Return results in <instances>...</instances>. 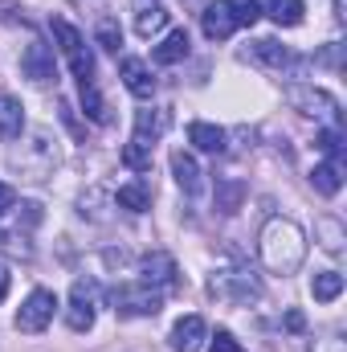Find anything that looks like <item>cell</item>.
I'll list each match as a JSON object with an SVG mask.
<instances>
[{
  "label": "cell",
  "mask_w": 347,
  "mask_h": 352,
  "mask_svg": "<svg viewBox=\"0 0 347 352\" xmlns=\"http://www.w3.org/2000/svg\"><path fill=\"white\" fill-rule=\"evenodd\" d=\"M258 254L270 274H282V278L294 274L302 266V258H307V234H302V226L290 221V217H270L258 234Z\"/></svg>",
  "instance_id": "cell-1"
},
{
  "label": "cell",
  "mask_w": 347,
  "mask_h": 352,
  "mask_svg": "<svg viewBox=\"0 0 347 352\" xmlns=\"http://www.w3.org/2000/svg\"><path fill=\"white\" fill-rule=\"evenodd\" d=\"M208 291L225 303H258L261 299V278L254 266H221L213 278H208Z\"/></svg>",
  "instance_id": "cell-2"
},
{
  "label": "cell",
  "mask_w": 347,
  "mask_h": 352,
  "mask_svg": "<svg viewBox=\"0 0 347 352\" xmlns=\"http://www.w3.org/2000/svg\"><path fill=\"white\" fill-rule=\"evenodd\" d=\"M12 168H21L25 180H49L58 168V148H53L49 131H33L29 144L12 152Z\"/></svg>",
  "instance_id": "cell-3"
},
{
  "label": "cell",
  "mask_w": 347,
  "mask_h": 352,
  "mask_svg": "<svg viewBox=\"0 0 347 352\" xmlns=\"http://www.w3.org/2000/svg\"><path fill=\"white\" fill-rule=\"evenodd\" d=\"M286 102H290L294 111H302V115L327 119L331 127H339V119H344L339 98H335V94H327V90H319L315 82H290V87H286Z\"/></svg>",
  "instance_id": "cell-4"
},
{
  "label": "cell",
  "mask_w": 347,
  "mask_h": 352,
  "mask_svg": "<svg viewBox=\"0 0 347 352\" xmlns=\"http://www.w3.org/2000/svg\"><path fill=\"white\" fill-rule=\"evenodd\" d=\"M98 299H102V291H98L94 278H78V283L70 287V303H66V324H70V332H90V328H94V320H98Z\"/></svg>",
  "instance_id": "cell-5"
},
{
  "label": "cell",
  "mask_w": 347,
  "mask_h": 352,
  "mask_svg": "<svg viewBox=\"0 0 347 352\" xmlns=\"http://www.w3.org/2000/svg\"><path fill=\"white\" fill-rule=\"evenodd\" d=\"M110 303H115L119 316H160L164 291H156V287H147V283H123V287H115Z\"/></svg>",
  "instance_id": "cell-6"
},
{
  "label": "cell",
  "mask_w": 347,
  "mask_h": 352,
  "mask_svg": "<svg viewBox=\"0 0 347 352\" xmlns=\"http://www.w3.org/2000/svg\"><path fill=\"white\" fill-rule=\"evenodd\" d=\"M53 311H58V295H53V291H45V287L29 291V299H25L21 311H16V332H29V336L45 332V328L53 324Z\"/></svg>",
  "instance_id": "cell-7"
},
{
  "label": "cell",
  "mask_w": 347,
  "mask_h": 352,
  "mask_svg": "<svg viewBox=\"0 0 347 352\" xmlns=\"http://www.w3.org/2000/svg\"><path fill=\"white\" fill-rule=\"evenodd\" d=\"M21 74H25L29 82H37V87H49V82H58L53 50H49L41 37H33V41L25 45V54H21Z\"/></svg>",
  "instance_id": "cell-8"
},
{
  "label": "cell",
  "mask_w": 347,
  "mask_h": 352,
  "mask_svg": "<svg viewBox=\"0 0 347 352\" xmlns=\"http://www.w3.org/2000/svg\"><path fill=\"white\" fill-rule=\"evenodd\" d=\"M139 283H147V287H156V291H168L180 283V266L168 250H147L143 258H139Z\"/></svg>",
  "instance_id": "cell-9"
},
{
  "label": "cell",
  "mask_w": 347,
  "mask_h": 352,
  "mask_svg": "<svg viewBox=\"0 0 347 352\" xmlns=\"http://www.w3.org/2000/svg\"><path fill=\"white\" fill-rule=\"evenodd\" d=\"M119 78H123V87L131 90L139 102H147L152 94H156V78H152V66L143 62V58H123L119 62Z\"/></svg>",
  "instance_id": "cell-10"
},
{
  "label": "cell",
  "mask_w": 347,
  "mask_h": 352,
  "mask_svg": "<svg viewBox=\"0 0 347 352\" xmlns=\"http://www.w3.org/2000/svg\"><path fill=\"white\" fill-rule=\"evenodd\" d=\"M204 340H208V324H204L200 316H184V320H176L172 336H168L172 352H200L204 349Z\"/></svg>",
  "instance_id": "cell-11"
},
{
  "label": "cell",
  "mask_w": 347,
  "mask_h": 352,
  "mask_svg": "<svg viewBox=\"0 0 347 352\" xmlns=\"http://www.w3.org/2000/svg\"><path fill=\"white\" fill-rule=\"evenodd\" d=\"M246 58H254L258 66H270V70H290V66H298V58H294L282 41H274V37H258V41L246 50Z\"/></svg>",
  "instance_id": "cell-12"
},
{
  "label": "cell",
  "mask_w": 347,
  "mask_h": 352,
  "mask_svg": "<svg viewBox=\"0 0 347 352\" xmlns=\"http://www.w3.org/2000/svg\"><path fill=\"white\" fill-rule=\"evenodd\" d=\"M200 29H204V37H208V41H225V37L237 29L229 0H213V4L200 12Z\"/></svg>",
  "instance_id": "cell-13"
},
{
  "label": "cell",
  "mask_w": 347,
  "mask_h": 352,
  "mask_svg": "<svg viewBox=\"0 0 347 352\" xmlns=\"http://www.w3.org/2000/svg\"><path fill=\"white\" fill-rule=\"evenodd\" d=\"M172 176H176V184L184 188V197H196L204 188V173H200L192 152H172Z\"/></svg>",
  "instance_id": "cell-14"
},
{
  "label": "cell",
  "mask_w": 347,
  "mask_h": 352,
  "mask_svg": "<svg viewBox=\"0 0 347 352\" xmlns=\"http://www.w3.org/2000/svg\"><path fill=\"white\" fill-rule=\"evenodd\" d=\"M152 152H156V140L135 127V135H131L127 148H123V164H127L131 173H147V168H152Z\"/></svg>",
  "instance_id": "cell-15"
},
{
  "label": "cell",
  "mask_w": 347,
  "mask_h": 352,
  "mask_svg": "<svg viewBox=\"0 0 347 352\" xmlns=\"http://www.w3.org/2000/svg\"><path fill=\"white\" fill-rule=\"evenodd\" d=\"M21 131H25V107H21V98L0 94V140L12 144V140H21Z\"/></svg>",
  "instance_id": "cell-16"
},
{
  "label": "cell",
  "mask_w": 347,
  "mask_h": 352,
  "mask_svg": "<svg viewBox=\"0 0 347 352\" xmlns=\"http://www.w3.org/2000/svg\"><path fill=\"white\" fill-rule=\"evenodd\" d=\"M115 205H119V209H127V213H147V209H152V184H147V180L119 184Z\"/></svg>",
  "instance_id": "cell-17"
},
{
  "label": "cell",
  "mask_w": 347,
  "mask_h": 352,
  "mask_svg": "<svg viewBox=\"0 0 347 352\" xmlns=\"http://www.w3.org/2000/svg\"><path fill=\"white\" fill-rule=\"evenodd\" d=\"M302 12H307L302 0H265V4H261V16H270L278 29H294V25H302Z\"/></svg>",
  "instance_id": "cell-18"
},
{
  "label": "cell",
  "mask_w": 347,
  "mask_h": 352,
  "mask_svg": "<svg viewBox=\"0 0 347 352\" xmlns=\"http://www.w3.org/2000/svg\"><path fill=\"white\" fill-rule=\"evenodd\" d=\"M311 184H315V192H323V197H335V192L344 188V160L327 156L323 164H315V173H311Z\"/></svg>",
  "instance_id": "cell-19"
},
{
  "label": "cell",
  "mask_w": 347,
  "mask_h": 352,
  "mask_svg": "<svg viewBox=\"0 0 347 352\" xmlns=\"http://www.w3.org/2000/svg\"><path fill=\"white\" fill-rule=\"evenodd\" d=\"M188 58V33L184 29H172L156 50H152V62L156 66H176V62H184Z\"/></svg>",
  "instance_id": "cell-20"
},
{
  "label": "cell",
  "mask_w": 347,
  "mask_h": 352,
  "mask_svg": "<svg viewBox=\"0 0 347 352\" xmlns=\"http://www.w3.org/2000/svg\"><path fill=\"white\" fill-rule=\"evenodd\" d=\"M168 21H172V12L164 4H139L135 8V33L139 37H156L160 29H168Z\"/></svg>",
  "instance_id": "cell-21"
},
{
  "label": "cell",
  "mask_w": 347,
  "mask_h": 352,
  "mask_svg": "<svg viewBox=\"0 0 347 352\" xmlns=\"http://www.w3.org/2000/svg\"><path fill=\"white\" fill-rule=\"evenodd\" d=\"M188 140L200 148V152H225V127H217V123H204V119H196L192 127H188Z\"/></svg>",
  "instance_id": "cell-22"
},
{
  "label": "cell",
  "mask_w": 347,
  "mask_h": 352,
  "mask_svg": "<svg viewBox=\"0 0 347 352\" xmlns=\"http://www.w3.org/2000/svg\"><path fill=\"white\" fill-rule=\"evenodd\" d=\"M311 295H315L319 303L339 299V295H344V274H339V270H319V274L311 278Z\"/></svg>",
  "instance_id": "cell-23"
},
{
  "label": "cell",
  "mask_w": 347,
  "mask_h": 352,
  "mask_svg": "<svg viewBox=\"0 0 347 352\" xmlns=\"http://www.w3.org/2000/svg\"><path fill=\"white\" fill-rule=\"evenodd\" d=\"M241 197H246V184H241L237 176H225V180L217 184V209H221V213H237V209H241Z\"/></svg>",
  "instance_id": "cell-24"
},
{
  "label": "cell",
  "mask_w": 347,
  "mask_h": 352,
  "mask_svg": "<svg viewBox=\"0 0 347 352\" xmlns=\"http://www.w3.org/2000/svg\"><path fill=\"white\" fill-rule=\"evenodd\" d=\"M78 98H82L86 119H94V123H106V119H110V111H106V102H102V94H98V82H78Z\"/></svg>",
  "instance_id": "cell-25"
},
{
  "label": "cell",
  "mask_w": 347,
  "mask_h": 352,
  "mask_svg": "<svg viewBox=\"0 0 347 352\" xmlns=\"http://www.w3.org/2000/svg\"><path fill=\"white\" fill-rule=\"evenodd\" d=\"M229 8H233V21H237V25H258L261 21L258 0H229Z\"/></svg>",
  "instance_id": "cell-26"
},
{
  "label": "cell",
  "mask_w": 347,
  "mask_h": 352,
  "mask_svg": "<svg viewBox=\"0 0 347 352\" xmlns=\"http://www.w3.org/2000/svg\"><path fill=\"white\" fill-rule=\"evenodd\" d=\"M98 45H102V50H110V54H119V45H123V33H119V25H115L110 16H102V21H98Z\"/></svg>",
  "instance_id": "cell-27"
},
{
  "label": "cell",
  "mask_w": 347,
  "mask_h": 352,
  "mask_svg": "<svg viewBox=\"0 0 347 352\" xmlns=\"http://www.w3.org/2000/svg\"><path fill=\"white\" fill-rule=\"evenodd\" d=\"M319 152H327V156H335V160H344V135H339V127H327V131H319Z\"/></svg>",
  "instance_id": "cell-28"
},
{
  "label": "cell",
  "mask_w": 347,
  "mask_h": 352,
  "mask_svg": "<svg viewBox=\"0 0 347 352\" xmlns=\"http://www.w3.org/2000/svg\"><path fill=\"white\" fill-rule=\"evenodd\" d=\"M208 352H246V349H241V340H237L233 332L221 328L217 336H208Z\"/></svg>",
  "instance_id": "cell-29"
},
{
  "label": "cell",
  "mask_w": 347,
  "mask_h": 352,
  "mask_svg": "<svg viewBox=\"0 0 347 352\" xmlns=\"http://www.w3.org/2000/svg\"><path fill=\"white\" fill-rule=\"evenodd\" d=\"M319 230H323V246H327L331 254H339V250H344V230H339V221H323Z\"/></svg>",
  "instance_id": "cell-30"
},
{
  "label": "cell",
  "mask_w": 347,
  "mask_h": 352,
  "mask_svg": "<svg viewBox=\"0 0 347 352\" xmlns=\"http://www.w3.org/2000/svg\"><path fill=\"white\" fill-rule=\"evenodd\" d=\"M311 352H347V340L339 332H331V336H319V340L311 344Z\"/></svg>",
  "instance_id": "cell-31"
},
{
  "label": "cell",
  "mask_w": 347,
  "mask_h": 352,
  "mask_svg": "<svg viewBox=\"0 0 347 352\" xmlns=\"http://www.w3.org/2000/svg\"><path fill=\"white\" fill-rule=\"evenodd\" d=\"M319 62L331 66V70H339V66H344V41H327V50L319 54Z\"/></svg>",
  "instance_id": "cell-32"
},
{
  "label": "cell",
  "mask_w": 347,
  "mask_h": 352,
  "mask_svg": "<svg viewBox=\"0 0 347 352\" xmlns=\"http://www.w3.org/2000/svg\"><path fill=\"white\" fill-rule=\"evenodd\" d=\"M12 205H16V192H12V184H4V180H0V217H4Z\"/></svg>",
  "instance_id": "cell-33"
},
{
  "label": "cell",
  "mask_w": 347,
  "mask_h": 352,
  "mask_svg": "<svg viewBox=\"0 0 347 352\" xmlns=\"http://www.w3.org/2000/svg\"><path fill=\"white\" fill-rule=\"evenodd\" d=\"M286 328H290V332H302V328H307L302 311H286Z\"/></svg>",
  "instance_id": "cell-34"
},
{
  "label": "cell",
  "mask_w": 347,
  "mask_h": 352,
  "mask_svg": "<svg viewBox=\"0 0 347 352\" xmlns=\"http://www.w3.org/2000/svg\"><path fill=\"white\" fill-rule=\"evenodd\" d=\"M8 283H12V274H8V266L0 263V303L8 299Z\"/></svg>",
  "instance_id": "cell-35"
},
{
  "label": "cell",
  "mask_w": 347,
  "mask_h": 352,
  "mask_svg": "<svg viewBox=\"0 0 347 352\" xmlns=\"http://www.w3.org/2000/svg\"><path fill=\"white\" fill-rule=\"evenodd\" d=\"M331 4H335V21H344L347 16V0H331Z\"/></svg>",
  "instance_id": "cell-36"
}]
</instances>
